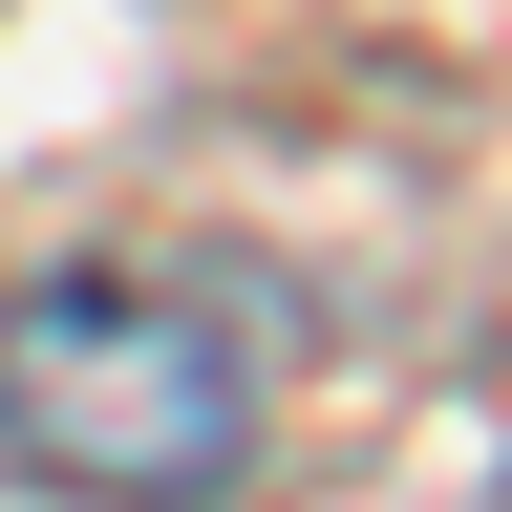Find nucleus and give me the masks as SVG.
<instances>
[{
	"label": "nucleus",
	"instance_id": "nucleus-1",
	"mask_svg": "<svg viewBox=\"0 0 512 512\" xmlns=\"http://www.w3.org/2000/svg\"><path fill=\"white\" fill-rule=\"evenodd\" d=\"M0 448L43 491H107V512H192L256 470V342L235 299L192 278H22L0 299Z\"/></svg>",
	"mask_w": 512,
	"mask_h": 512
}]
</instances>
